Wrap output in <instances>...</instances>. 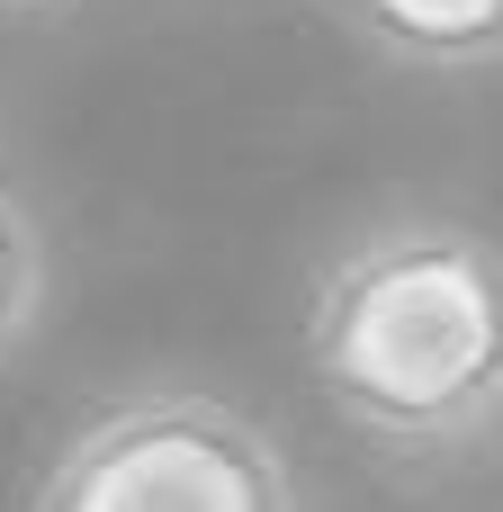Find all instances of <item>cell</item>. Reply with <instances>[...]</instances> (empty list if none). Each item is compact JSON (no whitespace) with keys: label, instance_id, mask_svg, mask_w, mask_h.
Masks as SVG:
<instances>
[{"label":"cell","instance_id":"3957f363","mask_svg":"<svg viewBox=\"0 0 503 512\" xmlns=\"http://www.w3.org/2000/svg\"><path fill=\"white\" fill-rule=\"evenodd\" d=\"M333 18L414 72H495L503 63V0H333Z\"/></svg>","mask_w":503,"mask_h":512},{"label":"cell","instance_id":"7a4b0ae2","mask_svg":"<svg viewBox=\"0 0 503 512\" xmlns=\"http://www.w3.org/2000/svg\"><path fill=\"white\" fill-rule=\"evenodd\" d=\"M36 512H297L279 441L198 387L99 405L45 468Z\"/></svg>","mask_w":503,"mask_h":512},{"label":"cell","instance_id":"6da1fadb","mask_svg":"<svg viewBox=\"0 0 503 512\" xmlns=\"http://www.w3.org/2000/svg\"><path fill=\"white\" fill-rule=\"evenodd\" d=\"M315 396L387 459H459L503 432V243L396 216L333 252L306 297Z\"/></svg>","mask_w":503,"mask_h":512},{"label":"cell","instance_id":"277c9868","mask_svg":"<svg viewBox=\"0 0 503 512\" xmlns=\"http://www.w3.org/2000/svg\"><path fill=\"white\" fill-rule=\"evenodd\" d=\"M45 315V234L18 207V189L0 180V351H18Z\"/></svg>","mask_w":503,"mask_h":512},{"label":"cell","instance_id":"5b68a950","mask_svg":"<svg viewBox=\"0 0 503 512\" xmlns=\"http://www.w3.org/2000/svg\"><path fill=\"white\" fill-rule=\"evenodd\" d=\"M0 9H9V18H18V9H54V0H0Z\"/></svg>","mask_w":503,"mask_h":512}]
</instances>
